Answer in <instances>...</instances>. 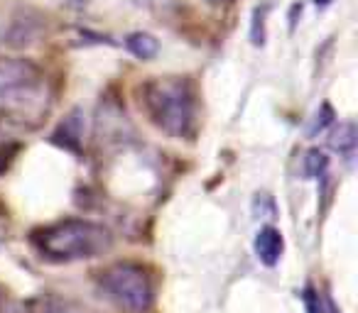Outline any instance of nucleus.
I'll return each instance as SVG.
<instances>
[{
  "label": "nucleus",
  "instance_id": "10",
  "mask_svg": "<svg viewBox=\"0 0 358 313\" xmlns=\"http://www.w3.org/2000/svg\"><path fill=\"white\" fill-rule=\"evenodd\" d=\"M327 167H329V160L324 157V152H319V149H312V152L307 154V160H304V171H307L309 179L324 176Z\"/></svg>",
  "mask_w": 358,
  "mask_h": 313
},
{
  "label": "nucleus",
  "instance_id": "2",
  "mask_svg": "<svg viewBox=\"0 0 358 313\" xmlns=\"http://www.w3.org/2000/svg\"><path fill=\"white\" fill-rule=\"evenodd\" d=\"M35 245L42 257L52 262H79L108 252L113 247V235L99 223L69 218L40 230L35 235Z\"/></svg>",
  "mask_w": 358,
  "mask_h": 313
},
{
  "label": "nucleus",
  "instance_id": "5",
  "mask_svg": "<svg viewBox=\"0 0 358 313\" xmlns=\"http://www.w3.org/2000/svg\"><path fill=\"white\" fill-rule=\"evenodd\" d=\"M22 313H91L71 298H62L57 293H40L22 303Z\"/></svg>",
  "mask_w": 358,
  "mask_h": 313
},
{
  "label": "nucleus",
  "instance_id": "4",
  "mask_svg": "<svg viewBox=\"0 0 358 313\" xmlns=\"http://www.w3.org/2000/svg\"><path fill=\"white\" fill-rule=\"evenodd\" d=\"M42 86V71L32 61L0 56V103L10 108H20L22 103H32Z\"/></svg>",
  "mask_w": 358,
  "mask_h": 313
},
{
  "label": "nucleus",
  "instance_id": "6",
  "mask_svg": "<svg viewBox=\"0 0 358 313\" xmlns=\"http://www.w3.org/2000/svg\"><path fill=\"white\" fill-rule=\"evenodd\" d=\"M285 250V240L280 235L278 228H260L258 235H255V254L263 264L273 267V264L280 262Z\"/></svg>",
  "mask_w": 358,
  "mask_h": 313
},
{
  "label": "nucleus",
  "instance_id": "8",
  "mask_svg": "<svg viewBox=\"0 0 358 313\" xmlns=\"http://www.w3.org/2000/svg\"><path fill=\"white\" fill-rule=\"evenodd\" d=\"M125 47L138 59H152L159 52V42L152 35H148V32H133V35H128L125 37Z\"/></svg>",
  "mask_w": 358,
  "mask_h": 313
},
{
  "label": "nucleus",
  "instance_id": "12",
  "mask_svg": "<svg viewBox=\"0 0 358 313\" xmlns=\"http://www.w3.org/2000/svg\"><path fill=\"white\" fill-rule=\"evenodd\" d=\"M334 120V113H331V108L329 105H322V113H317V118H314V125L309 128V135H317V132H322L324 128H327L329 123Z\"/></svg>",
  "mask_w": 358,
  "mask_h": 313
},
{
  "label": "nucleus",
  "instance_id": "7",
  "mask_svg": "<svg viewBox=\"0 0 358 313\" xmlns=\"http://www.w3.org/2000/svg\"><path fill=\"white\" fill-rule=\"evenodd\" d=\"M81 137H84V118H81V110H71L69 118H64V123L57 128L55 142L76 152L81 144Z\"/></svg>",
  "mask_w": 358,
  "mask_h": 313
},
{
  "label": "nucleus",
  "instance_id": "11",
  "mask_svg": "<svg viewBox=\"0 0 358 313\" xmlns=\"http://www.w3.org/2000/svg\"><path fill=\"white\" fill-rule=\"evenodd\" d=\"M302 298H304V306H307L309 313H327V308L322 306V296H319L314 289H304Z\"/></svg>",
  "mask_w": 358,
  "mask_h": 313
},
{
  "label": "nucleus",
  "instance_id": "1",
  "mask_svg": "<svg viewBox=\"0 0 358 313\" xmlns=\"http://www.w3.org/2000/svg\"><path fill=\"white\" fill-rule=\"evenodd\" d=\"M140 103L145 115L157 130L169 137H189L196 125L194 89L182 76L150 79L140 89Z\"/></svg>",
  "mask_w": 358,
  "mask_h": 313
},
{
  "label": "nucleus",
  "instance_id": "3",
  "mask_svg": "<svg viewBox=\"0 0 358 313\" xmlns=\"http://www.w3.org/2000/svg\"><path fill=\"white\" fill-rule=\"evenodd\" d=\"M96 284H99L101 296L128 313L150 311L155 301L152 279H150L148 269L143 264L118 262L113 267L103 269Z\"/></svg>",
  "mask_w": 358,
  "mask_h": 313
},
{
  "label": "nucleus",
  "instance_id": "13",
  "mask_svg": "<svg viewBox=\"0 0 358 313\" xmlns=\"http://www.w3.org/2000/svg\"><path fill=\"white\" fill-rule=\"evenodd\" d=\"M204 3H209V6H229L234 0H204Z\"/></svg>",
  "mask_w": 358,
  "mask_h": 313
},
{
  "label": "nucleus",
  "instance_id": "9",
  "mask_svg": "<svg viewBox=\"0 0 358 313\" xmlns=\"http://www.w3.org/2000/svg\"><path fill=\"white\" fill-rule=\"evenodd\" d=\"M331 147L343 154V160L351 162L353 154H356V128H353L351 123L338 125V130L331 137Z\"/></svg>",
  "mask_w": 358,
  "mask_h": 313
}]
</instances>
